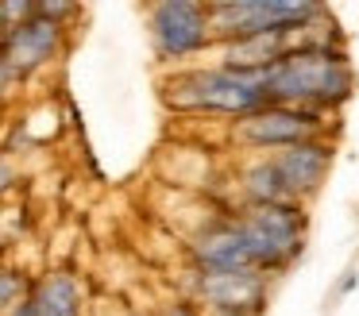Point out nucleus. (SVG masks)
<instances>
[{"label": "nucleus", "mask_w": 359, "mask_h": 316, "mask_svg": "<svg viewBox=\"0 0 359 316\" xmlns=\"http://www.w3.org/2000/svg\"><path fill=\"white\" fill-rule=\"evenodd\" d=\"M58 31H62L58 20L35 12L32 20H24V23L4 31V62H8L12 69H20V74L50 62V54H55V46H58Z\"/></svg>", "instance_id": "0eeeda50"}, {"label": "nucleus", "mask_w": 359, "mask_h": 316, "mask_svg": "<svg viewBox=\"0 0 359 316\" xmlns=\"http://www.w3.org/2000/svg\"><path fill=\"white\" fill-rule=\"evenodd\" d=\"M0 301H4V308L12 312V305H16V274H12V270H4V289H0Z\"/></svg>", "instance_id": "ddd939ff"}, {"label": "nucleus", "mask_w": 359, "mask_h": 316, "mask_svg": "<svg viewBox=\"0 0 359 316\" xmlns=\"http://www.w3.org/2000/svg\"><path fill=\"white\" fill-rule=\"evenodd\" d=\"M317 131V116L302 112V108H286L274 104L266 112H255L251 120H243L236 128V135L251 146H294V143H309V135Z\"/></svg>", "instance_id": "423d86ee"}, {"label": "nucleus", "mask_w": 359, "mask_h": 316, "mask_svg": "<svg viewBox=\"0 0 359 316\" xmlns=\"http://www.w3.org/2000/svg\"><path fill=\"white\" fill-rule=\"evenodd\" d=\"M197 262L205 266V274H232V270H255L251 247L243 243L236 224H220V228L205 231L194 243Z\"/></svg>", "instance_id": "6e6552de"}, {"label": "nucleus", "mask_w": 359, "mask_h": 316, "mask_svg": "<svg viewBox=\"0 0 359 316\" xmlns=\"http://www.w3.org/2000/svg\"><path fill=\"white\" fill-rule=\"evenodd\" d=\"M201 297L217 308H240L263 301V282L255 270H232V274H201Z\"/></svg>", "instance_id": "9d476101"}, {"label": "nucleus", "mask_w": 359, "mask_h": 316, "mask_svg": "<svg viewBox=\"0 0 359 316\" xmlns=\"http://www.w3.org/2000/svg\"><path fill=\"white\" fill-rule=\"evenodd\" d=\"M282 181H286L290 193H313L320 185V174L328 166V146L309 139V143H294L274 158Z\"/></svg>", "instance_id": "1a4fd4ad"}, {"label": "nucleus", "mask_w": 359, "mask_h": 316, "mask_svg": "<svg viewBox=\"0 0 359 316\" xmlns=\"http://www.w3.org/2000/svg\"><path fill=\"white\" fill-rule=\"evenodd\" d=\"M209 8L194 0H163L151 8V35L163 58H186L209 39Z\"/></svg>", "instance_id": "39448f33"}, {"label": "nucleus", "mask_w": 359, "mask_h": 316, "mask_svg": "<svg viewBox=\"0 0 359 316\" xmlns=\"http://www.w3.org/2000/svg\"><path fill=\"white\" fill-rule=\"evenodd\" d=\"M166 316H197V312H194V308H186V305H174Z\"/></svg>", "instance_id": "2eb2a0df"}, {"label": "nucleus", "mask_w": 359, "mask_h": 316, "mask_svg": "<svg viewBox=\"0 0 359 316\" xmlns=\"http://www.w3.org/2000/svg\"><path fill=\"white\" fill-rule=\"evenodd\" d=\"M317 15V4L309 0H220L209 4V23L220 35L259 39V35H286Z\"/></svg>", "instance_id": "7ed1b4c3"}, {"label": "nucleus", "mask_w": 359, "mask_h": 316, "mask_svg": "<svg viewBox=\"0 0 359 316\" xmlns=\"http://www.w3.org/2000/svg\"><path fill=\"white\" fill-rule=\"evenodd\" d=\"M248 193L255 197V205H282V197L290 189H286V181H282L274 162H259V166L248 170Z\"/></svg>", "instance_id": "f8f14e48"}, {"label": "nucleus", "mask_w": 359, "mask_h": 316, "mask_svg": "<svg viewBox=\"0 0 359 316\" xmlns=\"http://www.w3.org/2000/svg\"><path fill=\"white\" fill-rule=\"evenodd\" d=\"M348 92L351 66L328 46H297L266 69V100L274 104H336Z\"/></svg>", "instance_id": "f257e3e1"}, {"label": "nucleus", "mask_w": 359, "mask_h": 316, "mask_svg": "<svg viewBox=\"0 0 359 316\" xmlns=\"http://www.w3.org/2000/svg\"><path fill=\"white\" fill-rule=\"evenodd\" d=\"M8 316H39V312H35V305H32V301H27V305L24 308H20V312H16V308H12V312Z\"/></svg>", "instance_id": "4468645a"}, {"label": "nucleus", "mask_w": 359, "mask_h": 316, "mask_svg": "<svg viewBox=\"0 0 359 316\" xmlns=\"http://www.w3.org/2000/svg\"><path fill=\"white\" fill-rule=\"evenodd\" d=\"M255 266H282L302 251V216L294 205H255L236 220Z\"/></svg>", "instance_id": "20e7f679"}, {"label": "nucleus", "mask_w": 359, "mask_h": 316, "mask_svg": "<svg viewBox=\"0 0 359 316\" xmlns=\"http://www.w3.org/2000/svg\"><path fill=\"white\" fill-rule=\"evenodd\" d=\"M266 69H201L174 85V100L189 108H217V112L236 116L255 112L259 104H266Z\"/></svg>", "instance_id": "f03ea898"}, {"label": "nucleus", "mask_w": 359, "mask_h": 316, "mask_svg": "<svg viewBox=\"0 0 359 316\" xmlns=\"http://www.w3.org/2000/svg\"><path fill=\"white\" fill-rule=\"evenodd\" d=\"M32 305H35L39 316H78V308H81L78 282H74L70 274L43 277L39 289H35V297H32Z\"/></svg>", "instance_id": "9b49d317"}]
</instances>
